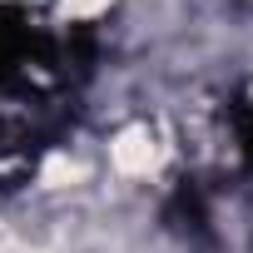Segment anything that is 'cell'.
Returning a JSON list of instances; mask_svg holds the SVG:
<instances>
[{
    "mask_svg": "<svg viewBox=\"0 0 253 253\" xmlns=\"http://www.w3.org/2000/svg\"><path fill=\"white\" fill-rule=\"evenodd\" d=\"M94 65V25L55 30L20 0L0 5V194L30 184L40 159L75 129Z\"/></svg>",
    "mask_w": 253,
    "mask_h": 253,
    "instance_id": "cell-1",
    "label": "cell"
},
{
    "mask_svg": "<svg viewBox=\"0 0 253 253\" xmlns=\"http://www.w3.org/2000/svg\"><path fill=\"white\" fill-rule=\"evenodd\" d=\"M228 119H233V134H238V154H243V169L253 174V104L243 94L228 99Z\"/></svg>",
    "mask_w": 253,
    "mask_h": 253,
    "instance_id": "cell-3",
    "label": "cell"
},
{
    "mask_svg": "<svg viewBox=\"0 0 253 253\" xmlns=\"http://www.w3.org/2000/svg\"><path fill=\"white\" fill-rule=\"evenodd\" d=\"M164 223L174 233H189V238H209V199L194 179H179L164 199Z\"/></svg>",
    "mask_w": 253,
    "mask_h": 253,
    "instance_id": "cell-2",
    "label": "cell"
}]
</instances>
